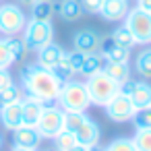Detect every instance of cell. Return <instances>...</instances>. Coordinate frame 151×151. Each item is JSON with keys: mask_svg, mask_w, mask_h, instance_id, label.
Segmentation results:
<instances>
[{"mask_svg": "<svg viewBox=\"0 0 151 151\" xmlns=\"http://www.w3.org/2000/svg\"><path fill=\"white\" fill-rule=\"evenodd\" d=\"M62 81L52 73V70H44L37 64H29L21 70V87L27 95H33L37 99H42L44 104H54L60 89H62Z\"/></svg>", "mask_w": 151, "mask_h": 151, "instance_id": "6da1fadb", "label": "cell"}, {"mask_svg": "<svg viewBox=\"0 0 151 151\" xmlns=\"http://www.w3.org/2000/svg\"><path fill=\"white\" fill-rule=\"evenodd\" d=\"M56 104L64 110V112H87V108L91 106L87 87L83 81H66L56 97Z\"/></svg>", "mask_w": 151, "mask_h": 151, "instance_id": "7a4b0ae2", "label": "cell"}, {"mask_svg": "<svg viewBox=\"0 0 151 151\" xmlns=\"http://www.w3.org/2000/svg\"><path fill=\"white\" fill-rule=\"evenodd\" d=\"M85 87H87L91 106H99V108H104V106L120 91V85H118L112 77H108L104 70H99V73L87 77Z\"/></svg>", "mask_w": 151, "mask_h": 151, "instance_id": "3957f363", "label": "cell"}, {"mask_svg": "<svg viewBox=\"0 0 151 151\" xmlns=\"http://www.w3.org/2000/svg\"><path fill=\"white\" fill-rule=\"evenodd\" d=\"M54 33H56V29L50 21H37L31 17V19H27V25L21 31V37L29 52H37L40 48L54 42Z\"/></svg>", "mask_w": 151, "mask_h": 151, "instance_id": "277c9868", "label": "cell"}, {"mask_svg": "<svg viewBox=\"0 0 151 151\" xmlns=\"http://www.w3.org/2000/svg\"><path fill=\"white\" fill-rule=\"evenodd\" d=\"M124 25L132 33L137 46H149L151 44V13H147L139 6H132L124 17Z\"/></svg>", "mask_w": 151, "mask_h": 151, "instance_id": "5b68a950", "label": "cell"}, {"mask_svg": "<svg viewBox=\"0 0 151 151\" xmlns=\"http://www.w3.org/2000/svg\"><path fill=\"white\" fill-rule=\"evenodd\" d=\"M35 128L42 139H54L60 130H64V110L58 104H46Z\"/></svg>", "mask_w": 151, "mask_h": 151, "instance_id": "8992f818", "label": "cell"}, {"mask_svg": "<svg viewBox=\"0 0 151 151\" xmlns=\"http://www.w3.org/2000/svg\"><path fill=\"white\" fill-rule=\"evenodd\" d=\"M27 25V15L17 4H0V35H19Z\"/></svg>", "mask_w": 151, "mask_h": 151, "instance_id": "52a82bcc", "label": "cell"}, {"mask_svg": "<svg viewBox=\"0 0 151 151\" xmlns=\"http://www.w3.org/2000/svg\"><path fill=\"white\" fill-rule=\"evenodd\" d=\"M104 112H106V116L112 120V122H128V120H132V116L137 114V108L132 106V101H130V97L120 89L106 106H104Z\"/></svg>", "mask_w": 151, "mask_h": 151, "instance_id": "ba28073f", "label": "cell"}, {"mask_svg": "<svg viewBox=\"0 0 151 151\" xmlns=\"http://www.w3.org/2000/svg\"><path fill=\"white\" fill-rule=\"evenodd\" d=\"M101 44H104V37L95 29H81L73 35V50L81 54H95L99 52Z\"/></svg>", "mask_w": 151, "mask_h": 151, "instance_id": "9c48e42d", "label": "cell"}, {"mask_svg": "<svg viewBox=\"0 0 151 151\" xmlns=\"http://www.w3.org/2000/svg\"><path fill=\"white\" fill-rule=\"evenodd\" d=\"M120 89L130 97V101L137 110L151 108V85L147 81H128Z\"/></svg>", "mask_w": 151, "mask_h": 151, "instance_id": "30bf717a", "label": "cell"}, {"mask_svg": "<svg viewBox=\"0 0 151 151\" xmlns=\"http://www.w3.org/2000/svg\"><path fill=\"white\" fill-rule=\"evenodd\" d=\"M128 11H130L128 0H104L101 9H99V15L108 23H118V21H124Z\"/></svg>", "mask_w": 151, "mask_h": 151, "instance_id": "8fae6325", "label": "cell"}, {"mask_svg": "<svg viewBox=\"0 0 151 151\" xmlns=\"http://www.w3.org/2000/svg\"><path fill=\"white\" fill-rule=\"evenodd\" d=\"M75 137H77V143L85 145V147H93V145H99V139H101V128L95 120L91 118H85L83 124L75 130Z\"/></svg>", "mask_w": 151, "mask_h": 151, "instance_id": "7c38bea8", "label": "cell"}, {"mask_svg": "<svg viewBox=\"0 0 151 151\" xmlns=\"http://www.w3.org/2000/svg\"><path fill=\"white\" fill-rule=\"evenodd\" d=\"M64 48H60L56 42H50L48 46L40 48L37 50V58H35V64L44 70H54L60 62V54H62Z\"/></svg>", "mask_w": 151, "mask_h": 151, "instance_id": "4fadbf2b", "label": "cell"}, {"mask_svg": "<svg viewBox=\"0 0 151 151\" xmlns=\"http://www.w3.org/2000/svg\"><path fill=\"white\" fill-rule=\"evenodd\" d=\"M0 124L11 132H15L19 126H23V106H21V101H15V104L0 108Z\"/></svg>", "mask_w": 151, "mask_h": 151, "instance_id": "5bb4252c", "label": "cell"}, {"mask_svg": "<svg viewBox=\"0 0 151 151\" xmlns=\"http://www.w3.org/2000/svg\"><path fill=\"white\" fill-rule=\"evenodd\" d=\"M21 106H23V124L35 128V124H37V120H40V116H42L46 104H44L42 99H37V97L25 93L23 99H21Z\"/></svg>", "mask_w": 151, "mask_h": 151, "instance_id": "9a60e30c", "label": "cell"}, {"mask_svg": "<svg viewBox=\"0 0 151 151\" xmlns=\"http://www.w3.org/2000/svg\"><path fill=\"white\" fill-rule=\"evenodd\" d=\"M13 143L15 147H25V149H37L40 143H42V137L37 132V128L33 126H19L15 132H13Z\"/></svg>", "mask_w": 151, "mask_h": 151, "instance_id": "2e32d148", "label": "cell"}, {"mask_svg": "<svg viewBox=\"0 0 151 151\" xmlns=\"http://www.w3.org/2000/svg\"><path fill=\"white\" fill-rule=\"evenodd\" d=\"M99 54L104 56L106 62H128V60H130V50L116 46L110 37L104 40V44H101V48H99Z\"/></svg>", "mask_w": 151, "mask_h": 151, "instance_id": "e0dca14e", "label": "cell"}, {"mask_svg": "<svg viewBox=\"0 0 151 151\" xmlns=\"http://www.w3.org/2000/svg\"><path fill=\"white\" fill-rule=\"evenodd\" d=\"M104 73L108 77H112L120 87L130 81V66H128V62H106L104 64Z\"/></svg>", "mask_w": 151, "mask_h": 151, "instance_id": "ac0fdd59", "label": "cell"}, {"mask_svg": "<svg viewBox=\"0 0 151 151\" xmlns=\"http://www.w3.org/2000/svg\"><path fill=\"white\" fill-rule=\"evenodd\" d=\"M104 64H106V60H104V56H101L99 52H95V54H85V60H83V66H81L79 75H83V77L87 79V77H91V75L104 70Z\"/></svg>", "mask_w": 151, "mask_h": 151, "instance_id": "d6986e66", "label": "cell"}, {"mask_svg": "<svg viewBox=\"0 0 151 151\" xmlns=\"http://www.w3.org/2000/svg\"><path fill=\"white\" fill-rule=\"evenodd\" d=\"M81 15H83V9H81L79 0H62L60 2V17H62V21L75 23V21L81 19Z\"/></svg>", "mask_w": 151, "mask_h": 151, "instance_id": "ffe728a7", "label": "cell"}, {"mask_svg": "<svg viewBox=\"0 0 151 151\" xmlns=\"http://www.w3.org/2000/svg\"><path fill=\"white\" fill-rule=\"evenodd\" d=\"M110 40L116 44V46H120V48H126V50H132L134 46H137V42H134V37H132V33L128 31V27L122 23L120 27H116L112 33H110Z\"/></svg>", "mask_w": 151, "mask_h": 151, "instance_id": "44dd1931", "label": "cell"}, {"mask_svg": "<svg viewBox=\"0 0 151 151\" xmlns=\"http://www.w3.org/2000/svg\"><path fill=\"white\" fill-rule=\"evenodd\" d=\"M23 95H25L23 87H19V85L13 83L11 87H6V89L0 91V108H4V106H9V104H15V101H21Z\"/></svg>", "mask_w": 151, "mask_h": 151, "instance_id": "7402d4cb", "label": "cell"}, {"mask_svg": "<svg viewBox=\"0 0 151 151\" xmlns=\"http://www.w3.org/2000/svg\"><path fill=\"white\" fill-rule=\"evenodd\" d=\"M4 42H6V46H9V50H11L13 58H15V62H17V60H21V58H25V54L29 52V50H27V46H25V42H23V37L6 35V37H4Z\"/></svg>", "mask_w": 151, "mask_h": 151, "instance_id": "603a6c76", "label": "cell"}, {"mask_svg": "<svg viewBox=\"0 0 151 151\" xmlns=\"http://www.w3.org/2000/svg\"><path fill=\"white\" fill-rule=\"evenodd\" d=\"M137 73L143 79H151V48L143 50L137 56Z\"/></svg>", "mask_w": 151, "mask_h": 151, "instance_id": "cb8c5ba5", "label": "cell"}, {"mask_svg": "<svg viewBox=\"0 0 151 151\" xmlns=\"http://www.w3.org/2000/svg\"><path fill=\"white\" fill-rule=\"evenodd\" d=\"M52 141H54V147H56L58 151H68L73 145H77L75 132H68V130H60Z\"/></svg>", "mask_w": 151, "mask_h": 151, "instance_id": "d4e9b609", "label": "cell"}, {"mask_svg": "<svg viewBox=\"0 0 151 151\" xmlns=\"http://www.w3.org/2000/svg\"><path fill=\"white\" fill-rule=\"evenodd\" d=\"M104 149L106 151H139L137 145H134V141L128 139V137H118V139L110 141Z\"/></svg>", "mask_w": 151, "mask_h": 151, "instance_id": "484cf974", "label": "cell"}, {"mask_svg": "<svg viewBox=\"0 0 151 151\" xmlns=\"http://www.w3.org/2000/svg\"><path fill=\"white\" fill-rule=\"evenodd\" d=\"M31 17L37 21H50L52 17V4L46 0H37L35 4H31Z\"/></svg>", "mask_w": 151, "mask_h": 151, "instance_id": "4316f807", "label": "cell"}, {"mask_svg": "<svg viewBox=\"0 0 151 151\" xmlns=\"http://www.w3.org/2000/svg\"><path fill=\"white\" fill-rule=\"evenodd\" d=\"M132 141L139 151H151V128H137Z\"/></svg>", "mask_w": 151, "mask_h": 151, "instance_id": "83f0119b", "label": "cell"}, {"mask_svg": "<svg viewBox=\"0 0 151 151\" xmlns=\"http://www.w3.org/2000/svg\"><path fill=\"white\" fill-rule=\"evenodd\" d=\"M85 118H87L85 112H64V130L75 132V130L83 124Z\"/></svg>", "mask_w": 151, "mask_h": 151, "instance_id": "f1b7e54d", "label": "cell"}, {"mask_svg": "<svg viewBox=\"0 0 151 151\" xmlns=\"http://www.w3.org/2000/svg\"><path fill=\"white\" fill-rule=\"evenodd\" d=\"M83 60H85V54H81V52H77V50L68 52V62H66L68 73H70V75H79V70H81V66H83Z\"/></svg>", "mask_w": 151, "mask_h": 151, "instance_id": "f546056e", "label": "cell"}, {"mask_svg": "<svg viewBox=\"0 0 151 151\" xmlns=\"http://www.w3.org/2000/svg\"><path fill=\"white\" fill-rule=\"evenodd\" d=\"M132 122L137 128H151V108L137 110V114L132 116Z\"/></svg>", "mask_w": 151, "mask_h": 151, "instance_id": "4dcf8cb0", "label": "cell"}, {"mask_svg": "<svg viewBox=\"0 0 151 151\" xmlns=\"http://www.w3.org/2000/svg\"><path fill=\"white\" fill-rule=\"evenodd\" d=\"M13 64H15V58H13L4 37H0V68H11Z\"/></svg>", "mask_w": 151, "mask_h": 151, "instance_id": "1f68e13d", "label": "cell"}, {"mask_svg": "<svg viewBox=\"0 0 151 151\" xmlns=\"http://www.w3.org/2000/svg\"><path fill=\"white\" fill-rule=\"evenodd\" d=\"M79 2H81L83 13H87V15H99V9H101L104 0H79Z\"/></svg>", "mask_w": 151, "mask_h": 151, "instance_id": "d6a6232c", "label": "cell"}, {"mask_svg": "<svg viewBox=\"0 0 151 151\" xmlns=\"http://www.w3.org/2000/svg\"><path fill=\"white\" fill-rule=\"evenodd\" d=\"M15 81H13V77H11V73H9V68H0V91L2 89H6V87H11Z\"/></svg>", "mask_w": 151, "mask_h": 151, "instance_id": "836d02e7", "label": "cell"}, {"mask_svg": "<svg viewBox=\"0 0 151 151\" xmlns=\"http://www.w3.org/2000/svg\"><path fill=\"white\" fill-rule=\"evenodd\" d=\"M137 6L147 11V13H151V0H137Z\"/></svg>", "mask_w": 151, "mask_h": 151, "instance_id": "e575fe53", "label": "cell"}, {"mask_svg": "<svg viewBox=\"0 0 151 151\" xmlns=\"http://www.w3.org/2000/svg\"><path fill=\"white\" fill-rule=\"evenodd\" d=\"M68 151H89V147H85V145H81V143H77V145H73Z\"/></svg>", "mask_w": 151, "mask_h": 151, "instance_id": "d590c367", "label": "cell"}, {"mask_svg": "<svg viewBox=\"0 0 151 151\" xmlns=\"http://www.w3.org/2000/svg\"><path fill=\"white\" fill-rule=\"evenodd\" d=\"M11 151H37V149H25V147H13Z\"/></svg>", "mask_w": 151, "mask_h": 151, "instance_id": "8d00e7d4", "label": "cell"}, {"mask_svg": "<svg viewBox=\"0 0 151 151\" xmlns=\"http://www.w3.org/2000/svg\"><path fill=\"white\" fill-rule=\"evenodd\" d=\"M89 151H106V149L99 147V145H93V147H89Z\"/></svg>", "mask_w": 151, "mask_h": 151, "instance_id": "74e56055", "label": "cell"}, {"mask_svg": "<svg viewBox=\"0 0 151 151\" xmlns=\"http://www.w3.org/2000/svg\"><path fill=\"white\" fill-rule=\"evenodd\" d=\"M19 2H21V4H35L37 0H19Z\"/></svg>", "mask_w": 151, "mask_h": 151, "instance_id": "f35d334b", "label": "cell"}, {"mask_svg": "<svg viewBox=\"0 0 151 151\" xmlns=\"http://www.w3.org/2000/svg\"><path fill=\"white\" fill-rule=\"evenodd\" d=\"M2 145H4V141H2V134H0V151H2Z\"/></svg>", "mask_w": 151, "mask_h": 151, "instance_id": "ab89813d", "label": "cell"}, {"mask_svg": "<svg viewBox=\"0 0 151 151\" xmlns=\"http://www.w3.org/2000/svg\"><path fill=\"white\" fill-rule=\"evenodd\" d=\"M46 151H58V149H56V147H50V149H46Z\"/></svg>", "mask_w": 151, "mask_h": 151, "instance_id": "60d3db41", "label": "cell"}, {"mask_svg": "<svg viewBox=\"0 0 151 151\" xmlns=\"http://www.w3.org/2000/svg\"><path fill=\"white\" fill-rule=\"evenodd\" d=\"M46 2H50V0H46Z\"/></svg>", "mask_w": 151, "mask_h": 151, "instance_id": "b9f144b4", "label": "cell"}]
</instances>
